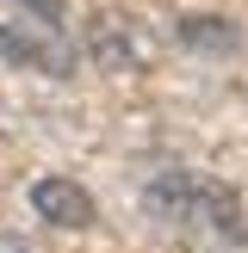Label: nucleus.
Returning a JSON list of instances; mask_svg holds the SVG:
<instances>
[{"mask_svg": "<svg viewBox=\"0 0 248 253\" xmlns=\"http://www.w3.org/2000/svg\"><path fill=\"white\" fill-rule=\"evenodd\" d=\"M143 204L161 229L186 235V241H223V235H242V222H248L242 198L223 179H205V173H161L143 192Z\"/></svg>", "mask_w": 248, "mask_h": 253, "instance_id": "f257e3e1", "label": "nucleus"}, {"mask_svg": "<svg viewBox=\"0 0 248 253\" xmlns=\"http://www.w3.org/2000/svg\"><path fill=\"white\" fill-rule=\"evenodd\" d=\"M87 56H93L106 74H136L149 62V37L136 31L124 12H99V19L87 25Z\"/></svg>", "mask_w": 248, "mask_h": 253, "instance_id": "f03ea898", "label": "nucleus"}, {"mask_svg": "<svg viewBox=\"0 0 248 253\" xmlns=\"http://www.w3.org/2000/svg\"><path fill=\"white\" fill-rule=\"evenodd\" d=\"M0 49H6V62H19V68H37V74H74V49L62 43V37L25 31V25H0Z\"/></svg>", "mask_w": 248, "mask_h": 253, "instance_id": "7ed1b4c3", "label": "nucleus"}, {"mask_svg": "<svg viewBox=\"0 0 248 253\" xmlns=\"http://www.w3.org/2000/svg\"><path fill=\"white\" fill-rule=\"evenodd\" d=\"M31 210L50 222V229H87V222H93V198H87V185L56 179V173L31 185Z\"/></svg>", "mask_w": 248, "mask_h": 253, "instance_id": "20e7f679", "label": "nucleus"}, {"mask_svg": "<svg viewBox=\"0 0 248 253\" xmlns=\"http://www.w3.org/2000/svg\"><path fill=\"white\" fill-rule=\"evenodd\" d=\"M174 37H180V49H186V56H205V62H223V56H236V49H242V25L211 19V12H192V19H180V25H174Z\"/></svg>", "mask_w": 248, "mask_h": 253, "instance_id": "39448f33", "label": "nucleus"}, {"mask_svg": "<svg viewBox=\"0 0 248 253\" xmlns=\"http://www.w3.org/2000/svg\"><path fill=\"white\" fill-rule=\"evenodd\" d=\"M25 12H31L37 25H62V12H68V0H19Z\"/></svg>", "mask_w": 248, "mask_h": 253, "instance_id": "423d86ee", "label": "nucleus"}]
</instances>
